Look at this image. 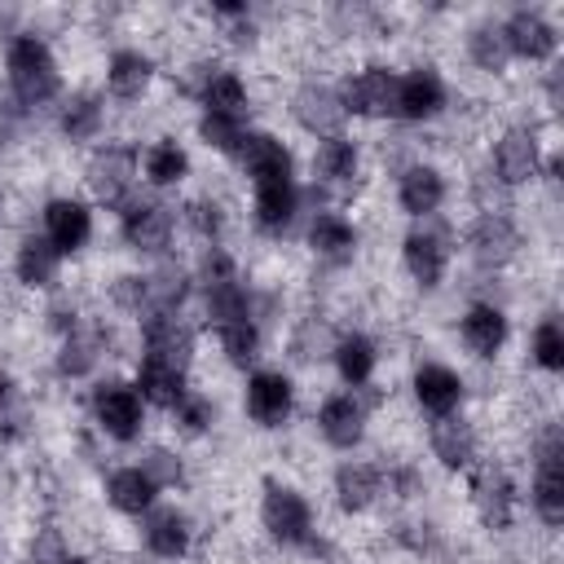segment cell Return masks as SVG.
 <instances>
[{"instance_id": "ee69618b", "label": "cell", "mask_w": 564, "mask_h": 564, "mask_svg": "<svg viewBox=\"0 0 564 564\" xmlns=\"http://www.w3.org/2000/svg\"><path fill=\"white\" fill-rule=\"evenodd\" d=\"M26 423V405L18 397V383L9 375H0V436H18Z\"/></svg>"}, {"instance_id": "7bdbcfd3", "label": "cell", "mask_w": 564, "mask_h": 564, "mask_svg": "<svg viewBox=\"0 0 564 564\" xmlns=\"http://www.w3.org/2000/svg\"><path fill=\"white\" fill-rule=\"evenodd\" d=\"M172 410H176V423H181L189 436H198V432H207V427H212V401H207L203 392H185Z\"/></svg>"}, {"instance_id": "2e32d148", "label": "cell", "mask_w": 564, "mask_h": 564, "mask_svg": "<svg viewBox=\"0 0 564 564\" xmlns=\"http://www.w3.org/2000/svg\"><path fill=\"white\" fill-rule=\"evenodd\" d=\"M445 106V84L432 66H414L397 79V115L401 119H432Z\"/></svg>"}, {"instance_id": "bcb514c9", "label": "cell", "mask_w": 564, "mask_h": 564, "mask_svg": "<svg viewBox=\"0 0 564 564\" xmlns=\"http://www.w3.org/2000/svg\"><path fill=\"white\" fill-rule=\"evenodd\" d=\"M115 300H119L128 313L150 317V282H145V278H137V273L119 278V282H115Z\"/></svg>"}, {"instance_id": "f6af8a7d", "label": "cell", "mask_w": 564, "mask_h": 564, "mask_svg": "<svg viewBox=\"0 0 564 564\" xmlns=\"http://www.w3.org/2000/svg\"><path fill=\"white\" fill-rule=\"evenodd\" d=\"M137 467H141L159 489H163V485H181V476H185V471H181V458H176L172 449H150Z\"/></svg>"}, {"instance_id": "7a4b0ae2", "label": "cell", "mask_w": 564, "mask_h": 564, "mask_svg": "<svg viewBox=\"0 0 564 564\" xmlns=\"http://www.w3.org/2000/svg\"><path fill=\"white\" fill-rule=\"evenodd\" d=\"M9 84H13V97L22 106H44L57 97L62 75H57V62L40 35H18L9 44Z\"/></svg>"}, {"instance_id": "e575fe53", "label": "cell", "mask_w": 564, "mask_h": 564, "mask_svg": "<svg viewBox=\"0 0 564 564\" xmlns=\"http://www.w3.org/2000/svg\"><path fill=\"white\" fill-rule=\"evenodd\" d=\"M62 132L70 141H88L101 132V97L97 93H70L66 106H62Z\"/></svg>"}, {"instance_id": "9c48e42d", "label": "cell", "mask_w": 564, "mask_h": 564, "mask_svg": "<svg viewBox=\"0 0 564 564\" xmlns=\"http://www.w3.org/2000/svg\"><path fill=\"white\" fill-rule=\"evenodd\" d=\"M132 176H137V159H132V150H123V145H106V150L88 163V185H93V194H97L106 207H123V203H128Z\"/></svg>"}, {"instance_id": "484cf974", "label": "cell", "mask_w": 564, "mask_h": 564, "mask_svg": "<svg viewBox=\"0 0 564 564\" xmlns=\"http://www.w3.org/2000/svg\"><path fill=\"white\" fill-rule=\"evenodd\" d=\"M463 344L476 352V357H494L502 344H507V317L502 308L494 304H471L463 313Z\"/></svg>"}, {"instance_id": "8fae6325", "label": "cell", "mask_w": 564, "mask_h": 564, "mask_svg": "<svg viewBox=\"0 0 564 564\" xmlns=\"http://www.w3.org/2000/svg\"><path fill=\"white\" fill-rule=\"evenodd\" d=\"M88 234H93V216H88V207L79 198H53L44 207V238L53 242L57 256L79 251L88 242Z\"/></svg>"}, {"instance_id": "681fc988", "label": "cell", "mask_w": 564, "mask_h": 564, "mask_svg": "<svg viewBox=\"0 0 564 564\" xmlns=\"http://www.w3.org/2000/svg\"><path fill=\"white\" fill-rule=\"evenodd\" d=\"M62 564H79V560H70V555H66V560H62Z\"/></svg>"}, {"instance_id": "c3c4849f", "label": "cell", "mask_w": 564, "mask_h": 564, "mask_svg": "<svg viewBox=\"0 0 564 564\" xmlns=\"http://www.w3.org/2000/svg\"><path fill=\"white\" fill-rule=\"evenodd\" d=\"M392 485L401 489V498H414V494L423 489V476H419V471H410V467H401V471L392 476Z\"/></svg>"}, {"instance_id": "5b68a950", "label": "cell", "mask_w": 564, "mask_h": 564, "mask_svg": "<svg viewBox=\"0 0 564 564\" xmlns=\"http://www.w3.org/2000/svg\"><path fill=\"white\" fill-rule=\"evenodd\" d=\"M93 414H97L101 432L115 436V441H137L141 436V423H145V410H141L137 388H128L119 379H110V383H101L93 392Z\"/></svg>"}, {"instance_id": "f546056e", "label": "cell", "mask_w": 564, "mask_h": 564, "mask_svg": "<svg viewBox=\"0 0 564 564\" xmlns=\"http://www.w3.org/2000/svg\"><path fill=\"white\" fill-rule=\"evenodd\" d=\"M198 101H203V110H216V115H242L247 88H242V79H238L234 70L212 66V70H203V79H198Z\"/></svg>"}, {"instance_id": "60d3db41", "label": "cell", "mask_w": 564, "mask_h": 564, "mask_svg": "<svg viewBox=\"0 0 564 564\" xmlns=\"http://www.w3.org/2000/svg\"><path fill=\"white\" fill-rule=\"evenodd\" d=\"M216 335H220V348H225V357L234 366H251L256 361V348H260L256 322H234V326H220Z\"/></svg>"}, {"instance_id": "7c38bea8", "label": "cell", "mask_w": 564, "mask_h": 564, "mask_svg": "<svg viewBox=\"0 0 564 564\" xmlns=\"http://www.w3.org/2000/svg\"><path fill=\"white\" fill-rule=\"evenodd\" d=\"M401 256H405L410 278H414L423 291H432V286L445 278V264H449V238H445L441 229H414V234L405 238Z\"/></svg>"}, {"instance_id": "30bf717a", "label": "cell", "mask_w": 564, "mask_h": 564, "mask_svg": "<svg viewBox=\"0 0 564 564\" xmlns=\"http://www.w3.org/2000/svg\"><path fill=\"white\" fill-rule=\"evenodd\" d=\"M123 238L132 251L159 256L172 242V212L163 203H123Z\"/></svg>"}, {"instance_id": "e0dca14e", "label": "cell", "mask_w": 564, "mask_h": 564, "mask_svg": "<svg viewBox=\"0 0 564 564\" xmlns=\"http://www.w3.org/2000/svg\"><path fill=\"white\" fill-rule=\"evenodd\" d=\"M467 242H471V256H476L485 269H498V264H507V260L516 256L520 234H516V225H511L502 212H485V216L471 225Z\"/></svg>"}, {"instance_id": "ac0fdd59", "label": "cell", "mask_w": 564, "mask_h": 564, "mask_svg": "<svg viewBox=\"0 0 564 564\" xmlns=\"http://www.w3.org/2000/svg\"><path fill=\"white\" fill-rule=\"evenodd\" d=\"M317 427H322V436H326L335 449H352V445L366 436V405H361L357 397H348V392L326 397L322 410H317Z\"/></svg>"}, {"instance_id": "f1b7e54d", "label": "cell", "mask_w": 564, "mask_h": 564, "mask_svg": "<svg viewBox=\"0 0 564 564\" xmlns=\"http://www.w3.org/2000/svg\"><path fill=\"white\" fill-rule=\"evenodd\" d=\"M308 247L326 260H348L357 251V229L339 212H317L308 225Z\"/></svg>"}, {"instance_id": "5bb4252c", "label": "cell", "mask_w": 564, "mask_h": 564, "mask_svg": "<svg viewBox=\"0 0 564 564\" xmlns=\"http://www.w3.org/2000/svg\"><path fill=\"white\" fill-rule=\"evenodd\" d=\"M538 163H542V154H538V137L529 128H507L502 141L494 145V172L502 185H520V181L538 176Z\"/></svg>"}, {"instance_id": "f35d334b", "label": "cell", "mask_w": 564, "mask_h": 564, "mask_svg": "<svg viewBox=\"0 0 564 564\" xmlns=\"http://www.w3.org/2000/svg\"><path fill=\"white\" fill-rule=\"evenodd\" d=\"M467 57H471L480 70H489V75L502 70L507 57H511V53H507V40H502V26H489V22H485V26H471V35H467Z\"/></svg>"}, {"instance_id": "7dc6e473", "label": "cell", "mask_w": 564, "mask_h": 564, "mask_svg": "<svg viewBox=\"0 0 564 564\" xmlns=\"http://www.w3.org/2000/svg\"><path fill=\"white\" fill-rule=\"evenodd\" d=\"M189 225H194L203 238H216V234L225 229V212H220V203H212V198L189 203Z\"/></svg>"}, {"instance_id": "74e56055", "label": "cell", "mask_w": 564, "mask_h": 564, "mask_svg": "<svg viewBox=\"0 0 564 564\" xmlns=\"http://www.w3.org/2000/svg\"><path fill=\"white\" fill-rule=\"evenodd\" d=\"M150 282V313H176L189 295V273L185 269H159V273H145Z\"/></svg>"}, {"instance_id": "52a82bcc", "label": "cell", "mask_w": 564, "mask_h": 564, "mask_svg": "<svg viewBox=\"0 0 564 564\" xmlns=\"http://www.w3.org/2000/svg\"><path fill=\"white\" fill-rule=\"evenodd\" d=\"M141 335H145V357L167 361V366H189L194 357V330L181 322V313H150L141 317Z\"/></svg>"}, {"instance_id": "ffe728a7", "label": "cell", "mask_w": 564, "mask_h": 564, "mask_svg": "<svg viewBox=\"0 0 564 564\" xmlns=\"http://www.w3.org/2000/svg\"><path fill=\"white\" fill-rule=\"evenodd\" d=\"M295 119L308 128V132H322V137H335L339 119H344V106H339V93L326 88V84H304L291 101Z\"/></svg>"}, {"instance_id": "3957f363", "label": "cell", "mask_w": 564, "mask_h": 564, "mask_svg": "<svg viewBox=\"0 0 564 564\" xmlns=\"http://www.w3.org/2000/svg\"><path fill=\"white\" fill-rule=\"evenodd\" d=\"M260 520H264L269 538L282 542V546H308L313 542V511H308L304 494H295L282 480H264Z\"/></svg>"}, {"instance_id": "ab89813d", "label": "cell", "mask_w": 564, "mask_h": 564, "mask_svg": "<svg viewBox=\"0 0 564 564\" xmlns=\"http://www.w3.org/2000/svg\"><path fill=\"white\" fill-rule=\"evenodd\" d=\"M198 132H203V141L216 145L220 154H238V145H242V137H247L242 115H216V110H203Z\"/></svg>"}, {"instance_id": "6da1fadb", "label": "cell", "mask_w": 564, "mask_h": 564, "mask_svg": "<svg viewBox=\"0 0 564 564\" xmlns=\"http://www.w3.org/2000/svg\"><path fill=\"white\" fill-rule=\"evenodd\" d=\"M234 159L251 172V185H256V225L264 234H282L295 220V207H300L291 150L278 137L247 128V137H242V145H238Z\"/></svg>"}, {"instance_id": "b9f144b4", "label": "cell", "mask_w": 564, "mask_h": 564, "mask_svg": "<svg viewBox=\"0 0 564 564\" xmlns=\"http://www.w3.org/2000/svg\"><path fill=\"white\" fill-rule=\"evenodd\" d=\"M533 361L542 370H560L564 366V330L555 317H542L538 330H533Z\"/></svg>"}, {"instance_id": "4fadbf2b", "label": "cell", "mask_w": 564, "mask_h": 564, "mask_svg": "<svg viewBox=\"0 0 564 564\" xmlns=\"http://www.w3.org/2000/svg\"><path fill=\"white\" fill-rule=\"evenodd\" d=\"M471 502L489 529H507L516 516V485L502 467H480L471 480Z\"/></svg>"}, {"instance_id": "ba28073f", "label": "cell", "mask_w": 564, "mask_h": 564, "mask_svg": "<svg viewBox=\"0 0 564 564\" xmlns=\"http://www.w3.org/2000/svg\"><path fill=\"white\" fill-rule=\"evenodd\" d=\"M502 40H507V53L524 57V62H546L560 44L555 26L538 13V9H516L507 22H502Z\"/></svg>"}, {"instance_id": "1f68e13d", "label": "cell", "mask_w": 564, "mask_h": 564, "mask_svg": "<svg viewBox=\"0 0 564 564\" xmlns=\"http://www.w3.org/2000/svg\"><path fill=\"white\" fill-rule=\"evenodd\" d=\"M57 264H62V256L53 251L48 238H22V247H18V278L26 286H53L57 282Z\"/></svg>"}, {"instance_id": "603a6c76", "label": "cell", "mask_w": 564, "mask_h": 564, "mask_svg": "<svg viewBox=\"0 0 564 564\" xmlns=\"http://www.w3.org/2000/svg\"><path fill=\"white\" fill-rule=\"evenodd\" d=\"M137 397L141 401H154L163 410H172L189 388H185V370L181 366H167V361H154V357H141L137 366Z\"/></svg>"}, {"instance_id": "d590c367", "label": "cell", "mask_w": 564, "mask_h": 564, "mask_svg": "<svg viewBox=\"0 0 564 564\" xmlns=\"http://www.w3.org/2000/svg\"><path fill=\"white\" fill-rule=\"evenodd\" d=\"M185 172H189V154L172 137H163L145 150V181L150 185H176Z\"/></svg>"}, {"instance_id": "7402d4cb", "label": "cell", "mask_w": 564, "mask_h": 564, "mask_svg": "<svg viewBox=\"0 0 564 564\" xmlns=\"http://www.w3.org/2000/svg\"><path fill=\"white\" fill-rule=\"evenodd\" d=\"M397 198H401V207H405L410 216H432V212L445 203V181H441V172H436V167L414 163V167H405V172H401Z\"/></svg>"}, {"instance_id": "9a60e30c", "label": "cell", "mask_w": 564, "mask_h": 564, "mask_svg": "<svg viewBox=\"0 0 564 564\" xmlns=\"http://www.w3.org/2000/svg\"><path fill=\"white\" fill-rule=\"evenodd\" d=\"M247 414L260 427H278L291 414V379L278 370H256L247 379Z\"/></svg>"}, {"instance_id": "8d00e7d4", "label": "cell", "mask_w": 564, "mask_h": 564, "mask_svg": "<svg viewBox=\"0 0 564 564\" xmlns=\"http://www.w3.org/2000/svg\"><path fill=\"white\" fill-rule=\"evenodd\" d=\"M97 357H101V339H97L93 330H79V326H75V330L62 339L57 370L70 375V379H79V375H88V370L97 366Z\"/></svg>"}, {"instance_id": "83f0119b", "label": "cell", "mask_w": 564, "mask_h": 564, "mask_svg": "<svg viewBox=\"0 0 564 564\" xmlns=\"http://www.w3.org/2000/svg\"><path fill=\"white\" fill-rule=\"evenodd\" d=\"M379 494H383L379 467H370V463H344L335 471V498H339L344 511H366Z\"/></svg>"}, {"instance_id": "277c9868", "label": "cell", "mask_w": 564, "mask_h": 564, "mask_svg": "<svg viewBox=\"0 0 564 564\" xmlns=\"http://www.w3.org/2000/svg\"><path fill=\"white\" fill-rule=\"evenodd\" d=\"M397 70L388 66H366L357 70L352 79H344L339 88V106L344 115H366V119H383V115H397Z\"/></svg>"}, {"instance_id": "8992f818", "label": "cell", "mask_w": 564, "mask_h": 564, "mask_svg": "<svg viewBox=\"0 0 564 564\" xmlns=\"http://www.w3.org/2000/svg\"><path fill=\"white\" fill-rule=\"evenodd\" d=\"M533 507L546 524L564 520V436L551 427L538 449V476H533Z\"/></svg>"}, {"instance_id": "836d02e7", "label": "cell", "mask_w": 564, "mask_h": 564, "mask_svg": "<svg viewBox=\"0 0 564 564\" xmlns=\"http://www.w3.org/2000/svg\"><path fill=\"white\" fill-rule=\"evenodd\" d=\"M335 366H339V379L344 383H352V388L370 383V375H375V344L366 335H357V330L344 335L335 344Z\"/></svg>"}, {"instance_id": "cb8c5ba5", "label": "cell", "mask_w": 564, "mask_h": 564, "mask_svg": "<svg viewBox=\"0 0 564 564\" xmlns=\"http://www.w3.org/2000/svg\"><path fill=\"white\" fill-rule=\"evenodd\" d=\"M432 454L445 463V467H471L476 463V432H471V423L467 419H454V414H445V419H436L432 423Z\"/></svg>"}, {"instance_id": "d4e9b609", "label": "cell", "mask_w": 564, "mask_h": 564, "mask_svg": "<svg viewBox=\"0 0 564 564\" xmlns=\"http://www.w3.org/2000/svg\"><path fill=\"white\" fill-rule=\"evenodd\" d=\"M203 291H207V317H212L216 330L220 326H234V322H251V291L238 282V273L234 278L203 282Z\"/></svg>"}, {"instance_id": "d6a6232c", "label": "cell", "mask_w": 564, "mask_h": 564, "mask_svg": "<svg viewBox=\"0 0 564 564\" xmlns=\"http://www.w3.org/2000/svg\"><path fill=\"white\" fill-rule=\"evenodd\" d=\"M313 167H317L322 181H330V185H348V181L357 176V145H352L348 137H339V132H335V137H322Z\"/></svg>"}, {"instance_id": "44dd1931", "label": "cell", "mask_w": 564, "mask_h": 564, "mask_svg": "<svg viewBox=\"0 0 564 564\" xmlns=\"http://www.w3.org/2000/svg\"><path fill=\"white\" fill-rule=\"evenodd\" d=\"M145 546L159 560H181L189 551V520L176 507H150L145 511Z\"/></svg>"}, {"instance_id": "4dcf8cb0", "label": "cell", "mask_w": 564, "mask_h": 564, "mask_svg": "<svg viewBox=\"0 0 564 564\" xmlns=\"http://www.w3.org/2000/svg\"><path fill=\"white\" fill-rule=\"evenodd\" d=\"M150 75H154V62H150L145 53H137V48H119V53L110 57L106 84H110V93H115V97L132 101V97H141V93H145Z\"/></svg>"}, {"instance_id": "d6986e66", "label": "cell", "mask_w": 564, "mask_h": 564, "mask_svg": "<svg viewBox=\"0 0 564 564\" xmlns=\"http://www.w3.org/2000/svg\"><path fill=\"white\" fill-rule=\"evenodd\" d=\"M414 397H419V405H423L427 414L445 419V414H454L458 401H463V379H458L449 366L427 361V366L414 370Z\"/></svg>"}, {"instance_id": "4316f807", "label": "cell", "mask_w": 564, "mask_h": 564, "mask_svg": "<svg viewBox=\"0 0 564 564\" xmlns=\"http://www.w3.org/2000/svg\"><path fill=\"white\" fill-rule=\"evenodd\" d=\"M154 494H159V485H154L141 467H119V471L106 476V498H110V507H119V511H128V516L150 511V507H154Z\"/></svg>"}]
</instances>
